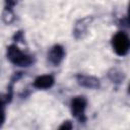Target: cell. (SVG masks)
I'll use <instances>...</instances> for the list:
<instances>
[{"mask_svg": "<svg viewBox=\"0 0 130 130\" xmlns=\"http://www.w3.org/2000/svg\"><path fill=\"white\" fill-rule=\"evenodd\" d=\"M73 129V125H72V122L67 120V121H64L62 123V125L59 127L58 130H72Z\"/></svg>", "mask_w": 130, "mask_h": 130, "instance_id": "10", "label": "cell"}, {"mask_svg": "<svg viewBox=\"0 0 130 130\" xmlns=\"http://www.w3.org/2000/svg\"><path fill=\"white\" fill-rule=\"evenodd\" d=\"M108 77L110 80L115 84H120L125 79V73L123 70H120L119 68H112L108 72Z\"/></svg>", "mask_w": 130, "mask_h": 130, "instance_id": "8", "label": "cell"}, {"mask_svg": "<svg viewBox=\"0 0 130 130\" xmlns=\"http://www.w3.org/2000/svg\"><path fill=\"white\" fill-rule=\"evenodd\" d=\"M5 120V113H4V109H3V106L0 104V127L2 126L3 122Z\"/></svg>", "mask_w": 130, "mask_h": 130, "instance_id": "11", "label": "cell"}, {"mask_svg": "<svg viewBox=\"0 0 130 130\" xmlns=\"http://www.w3.org/2000/svg\"><path fill=\"white\" fill-rule=\"evenodd\" d=\"M91 21H92V17L91 16H86V17L78 19L75 22L74 27H73V36L76 40L83 39L86 36Z\"/></svg>", "mask_w": 130, "mask_h": 130, "instance_id": "4", "label": "cell"}, {"mask_svg": "<svg viewBox=\"0 0 130 130\" xmlns=\"http://www.w3.org/2000/svg\"><path fill=\"white\" fill-rule=\"evenodd\" d=\"M13 39H14V40H16V42H20V41H22V40H23L22 31H17V32L14 35Z\"/></svg>", "mask_w": 130, "mask_h": 130, "instance_id": "12", "label": "cell"}, {"mask_svg": "<svg viewBox=\"0 0 130 130\" xmlns=\"http://www.w3.org/2000/svg\"><path fill=\"white\" fill-rule=\"evenodd\" d=\"M7 4V3H6ZM2 19L5 23L9 24L11 23L13 20H14V13L12 11V7L8 5V7L6 6L3 10V13H2Z\"/></svg>", "mask_w": 130, "mask_h": 130, "instance_id": "9", "label": "cell"}, {"mask_svg": "<svg viewBox=\"0 0 130 130\" xmlns=\"http://www.w3.org/2000/svg\"><path fill=\"white\" fill-rule=\"evenodd\" d=\"M86 104H87L86 99L84 96H81V95L74 96L70 102L71 114L80 123H84L86 120V116H85Z\"/></svg>", "mask_w": 130, "mask_h": 130, "instance_id": "3", "label": "cell"}, {"mask_svg": "<svg viewBox=\"0 0 130 130\" xmlns=\"http://www.w3.org/2000/svg\"><path fill=\"white\" fill-rule=\"evenodd\" d=\"M54 82L55 79L52 75H40L34 80L32 86L37 89H48L54 85Z\"/></svg>", "mask_w": 130, "mask_h": 130, "instance_id": "7", "label": "cell"}, {"mask_svg": "<svg viewBox=\"0 0 130 130\" xmlns=\"http://www.w3.org/2000/svg\"><path fill=\"white\" fill-rule=\"evenodd\" d=\"M65 58V50L61 45L53 46L48 53V60L53 66H59Z\"/></svg>", "mask_w": 130, "mask_h": 130, "instance_id": "5", "label": "cell"}, {"mask_svg": "<svg viewBox=\"0 0 130 130\" xmlns=\"http://www.w3.org/2000/svg\"><path fill=\"white\" fill-rule=\"evenodd\" d=\"M112 47L118 56L123 57L127 55L130 49V40L128 35L122 30L116 32L112 39Z\"/></svg>", "mask_w": 130, "mask_h": 130, "instance_id": "2", "label": "cell"}, {"mask_svg": "<svg viewBox=\"0 0 130 130\" xmlns=\"http://www.w3.org/2000/svg\"><path fill=\"white\" fill-rule=\"evenodd\" d=\"M7 59L14 65L28 67L34 63V57L21 51L16 45H10L7 48Z\"/></svg>", "mask_w": 130, "mask_h": 130, "instance_id": "1", "label": "cell"}, {"mask_svg": "<svg viewBox=\"0 0 130 130\" xmlns=\"http://www.w3.org/2000/svg\"><path fill=\"white\" fill-rule=\"evenodd\" d=\"M76 80L79 85L86 87V88H91L95 89L100 87V80L99 78L91 76V75H86V74H77L76 75Z\"/></svg>", "mask_w": 130, "mask_h": 130, "instance_id": "6", "label": "cell"}]
</instances>
